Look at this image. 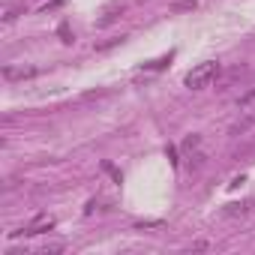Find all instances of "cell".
Wrapping results in <instances>:
<instances>
[{
	"mask_svg": "<svg viewBox=\"0 0 255 255\" xmlns=\"http://www.w3.org/2000/svg\"><path fill=\"white\" fill-rule=\"evenodd\" d=\"M171 57H174V54H168V57H159V60H153V63H144V69H162L165 63H171Z\"/></svg>",
	"mask_w": 255,
	"mask_h": 255,
	"instance_id": "ba28073f",
	"label": "cell"
},
{
	"mask_svg": "<svg viewBox=\"0 0 255 255\" xmlns=\"http://www.w3.org/2000/svg\"><path fill=\"white\" fill-rule=\"evenodd\" d=\"M198 144H201V138H198V135H189V138L183 141V150H195Z\"/></svg>",
	"mask_w": 255,
	"mask_h": 255,
	"instance_id": "9c48e42d",
	"label": "cell"
},
{
	"mask_svg": "<svg viewBox=\"0 0 255 255\" xmlns=\"http://www.w3.org/2000/svg\"><path fill=\"white\" fill-rule=\"evenodd\" d=\"M255 123V117H246V120H240V123H234L231 126V135H240V132H246L249 129V126Z\"/></svg>",
	"mask_w": 255,
	"mask_h": 255,
	"instance_id": "8992f818",
	"label": "cell"
},
{
	"mask_svg": "<svg viewBox=\"0 0 255 255\" xmlns=\"http://www.w3.org/2000/svg\"><path fill=\"white\" fill-rule=\"evenodd\" d=\"M60 3H63V0H51V3H45V6H42V12H48V9H57Z\"/></svg>",
	"mask_w": 255,
	"mask_h": 255,
	"instance_id": "30bf717a",
	"label": "cell"
},
{
	"mask_svg": "<svg viewBox=\"0 0 255 255\" xmlns=\"http://www.w3.org/2000/svg\"><path fill=\"white\" fill-rule=\"evenodd\" d=\"M54 228V219L51 216H36L30 225H24L21 231H15L12 237H36V234H45V231H51Z\"/></svg>",
	"mask_w": 255,
	"mask_h": 255,
	"instance_id": "7a4b0ae2",
	"label": "cell"
},
{
	"mask_svg": "<svg viewBox=\"0 0 255 255\" xmlns=\"http://www.w3.org/2000/svg\"><path fill=\"white\" fill-rule=\"evenodd\" d=\"M57 252H63V243H48L39 249V255H57Z\"/></svg>",
	"mask_w": 255,
	"mask_h": 255,
	"instance_id": "52a82bcc",
	"label": "cell"
},
{
	"mask_svg": "<svg viewBox=\"0 0 255 255\" xmlns=\"http://www.w3.org/2000/svg\"><path fill=\"white\" fill-rule=\"evenodd\" d=\"M249 207H252V201H240V204L231 201V204H225L222 213H225V216H243V213H249Z\"/></svg>",
	"mask_w": 255,
	"mask_h": 255,
	"instance_id": "277c9868",
	"label": "cell"
},
{
	"mask_svg": "<svg viewBox=\"0 0 255 255\" xmlns=\"http://www.w3.org/2000/svg\"><path fill=\"white\" fill-rule=\"evenodd\" d=\"M33 75H36V69H33V66H18V69H15V66H6V69H3V78H9V81L33 78Z\"/></svg>",
	"mask_w": 255,
	"mask_h": 255,
	"instance_id": "3957f363",
	"label": "cell"
},
{
	"mask_svg": "<svg viewBox=\"0 0 255 255\" xmlns=\"http://www.w3.org/2000/svg\"><path fill=\"white\" fill-rule=\"evenodd\" d=\"M219 72H222L219 60H204V63H198V66H192V69L186 72L183 84H186L189 90H204V87H210V84L216 81Z\"/></svg>",
	"mask_w": 255,
	"mask_h": 255,
	"instance_id": "6da1fadb",
	"label": "cell"
},
{
	"mask_svg": "<svg viewBox=\"0 0 255 255\" xmlns=\"http://www.w3.org/2000/svg\"><path fill=\"white\" fill-rule=\"evenodd\" d=\"M198 3H195V0H174V3H171V12H192Z\"/></svg>",
	"mask_w": 255,
	"mask_h": 255,
	"instance_id": "5b68a950",
	"label": "cell"
}]
</instances>
